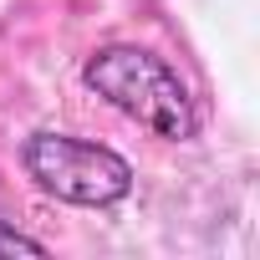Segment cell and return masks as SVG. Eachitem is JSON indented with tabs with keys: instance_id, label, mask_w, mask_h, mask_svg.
Wrapping results in <instances>:
<instances>
[{
	"instance_id": "obj_1",
	"label": "cell",
	"mask_w": 260,
	"mask_h": 260,
	"mask_svg": "<svg viewBox=\"0 0 260 260\" xmlns=\"http://www.w3.org/2000/svg\"><path fill=\"white\" fill-rule=\"evenodd\" d=\"M82 82L87 92H97L112 112H122L127 122L148 127L153 138H169V143H189L199 133V107H194V92L184 87V77L153 56L148 46H133V41H107L97 46L87 61H82Z\"/></svg>"
},
{
	"instance_id": "obj_2",
	"label": "cell",
	"mask_w": 260,
	"mask_h": 260,
	"mask_svg": "<svg viewBox=\"0 0 260 260\" xmlns=\"http://www.w3.org/2000/svg\"><path fill=\"white\" fill-rule=\"evenodd\" d=\"M21 164L41 194L77 209H112L133 194V164L117 148L77 133H56V127H41L21 143Z\"/></svg>"
},
{
	"instance_id": "obj_3",
	"label": "cell",
	"mask_w": 260,
	"mask_h": 260,
	"mask_svg": "<svg viewBox=\"0 0 260 260\" xmlns=\"http://www.w3.org/2000/svg\"><path fill=\"white\" fill-rule=\"evenodd\" d=\"M0 255H46V245L31 240V235H21V230H6V224H0Z\"/></svg>"
}]
</instances>
